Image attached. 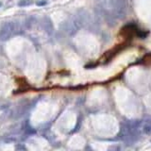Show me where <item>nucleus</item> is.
Wrapping results in <instances>:
<instances>
[{
	"label": "nucleus",
	"instance_id": "obj_1",
	"mask_svg": "<svg viewBox=\"0 0 151 151\" xmlns=\"http://www.w3.org/2000/svg\"><path fill=\"white\" fill-rule=\"evenodd\" d=\"M12 29H13V26L11 23H6L2 26L1 29H0V38L2 40H7L11 37L12 33Z\"/></svg>",
	"mask_w": 151,
	"mask_h": 151
},
{
	"label": "nucleus",
	"instance_id": "obj_2",
	"mask_svg": "<svg viewBox=\"0 0 151 151\" xmlns=\"http://www.w3.org/2000/svg\"><path fill=\"white\" fill-rule=\"evenodd\" d=\"M141 128H142V132L144 134H146V135L151 134V122H147V121L144 122Z\"/></svg>",
	"mask_w": 151,
	"mask_h": 151
},
{
	"label": "nucleus",
	"instance_id": "obj_3",
	"mask_svg": "<svg viewBox=\"0 0 151 151\" xmlns=\"http://www.w3.org/2000/svg\"><path fill=\"white\" fill-rule=\"evenodd\" d=\"M136 35L138 37H140L141 39H144L148 35V32H146V31H143V30H137V32H136Z\"/></svg>",
	"mask_w": 151,
	"mask_h": 151
},
{
	"label": "nucleus",
	"instance_id": "obj_4",
	"mask_svg": "<svg viewBox=\"0 0 151 151\" xmlns=\"http://www.w3.org/2000/svg\"><path fill=\"white\" fill-rule=\"evenodd\" d=\"M31 3H32L31 0H20L19 3H18V5L21 6V7H24V6L30 5Z\"/></svg>",
	"mask_w": 151,
	"mask_h": 151
},
{
	"label": "nucleus",
	"instance_id": "obj_5",
	"mask_svg": "<svg viewBox=\"0 0 151 151\" xmlns=\"http://www.w3.org/2000/svg\"><path fill=\"white\" fill-rule=\"evenodd\" d=\"M0 6H1V2H0Z\"/></svg>",
	"mask_w": 151,
	"mask_h": 151
},
{
	"label": "nucleus",
	"instance_id": "obj_6",
	"mask_svg": "<svg viewBox=\"0 0 151 151\" xmlns=\"http://www.w3.org/2000/svg\"><path fill=\"white\" fill-rule=\"evenodd\" d=\"M150 143H151V139H150Z\"/></svg>",
	"mask_w": 151,
	"mask_h": 151
}]
</instances>
